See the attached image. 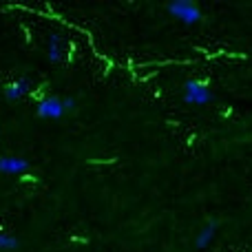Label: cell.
<instances>
[{"label":"cell","mask_w":252,"mask_h":252,"mask_svg":"<svg viewBox=\"0 0 252 252\" xmlns=\"http://www.w3.org/2000/svg\"><path fill=\"white\" fill-rule=\"evenodd\" d=\"M166 11L177 22H182V25H186V27L199 25V22L204 20V11L199 9V4L190 2V0H175V2H168L166 4Z\"/></svg>","instance_id":"6da1fadb"},{"label":"cell","mask_w":252,"mask_h":252,"mask_svg":"<svg viewBox=\"0 0 252 252\" xmlns=\"http://www.w3.org/2000/svg\"><path fill=\"white\" fill-rule=\"evenodd\" d=\"M184 91H182V97L186 104L190 106H206L215 100V93L213 89L208 87V82H201V80H186L184 82Z\"/></svg>","instance_id":"7a4b0ae2"},{"label":"cell","mask_w":252,"mask_h":252,"mask_svg":"<svg viewBox=\"0 0 252 252\" xmlns=\"http://www.w3.org/2000/svg\"><path fill=\"white\" fill-rule=\"evenodd\" d=\"M35 115H38L40 120H60L66 115L64 111V102H62L60 95H49L44 97V100L38 102V106H35Z\"/></svg>","instance_id":"3957f363"},{"label":"cell","mask_w":252,"mask_h":252,"mask_svg":"<svg viewBox=\"0 0 252 252\" xmlns=\"http://www.w3.org/2000/svg\"><path fill=\"white\" fill-rule=\"evenodd\" d=\"M31 91H33V80L27 78V75H20V78H16L13 82L2 87V95L7 102H20L22 97H27Z\"/></svg>","instance_id":"277c9868"},{"label":"cell","mask_w":252,"mask_h":252,"mask_svg":"<svg viewBox=\"0 0 252 252\" xmlns=\"http://www.w3.org/2000/svg\"><path fill=\"white\" fill-rule=\"evenodd\" d=\"M31 170V161L20 155H0V175H25Z\"/></svg>","instance_id":"5b68a950"},{"label":"cell","mask_w":252,"mask_h":252,"mask_svg":"<svg viewBox=\"0 0 252 252\" xmlns=\"http://www.w3.org/2000/svg\"><path fill=\"white\" fill-rule=\"evenodd\" d=\"M66 56V42L62 38V33L58 31H51L49 33V40H47V58L51 64H60Z\"/></svg>","instance_id":"8992f818"},{"label":"cell","mask_w":252,"mask_h":252,"mask_svg":"<svg viewBox=\"0 0 252 252\" xmlns=\"http://www.w3.org/2000/svg\"><path fill=\"white\" fill-rule=\"evenodd\" d=\"M217 230H219V219H210V221H206L204 226L199 228L197 237H195V248L197 250H206L215 241Z\"/></svg>","instance_id":"52a82bcc"},{"label":"cell","mask_w":252,"mask_h":252,"mask_svg":"<svg viewBox=\"0 0 252 252\" xmlns=\"http://www.w3.org/2000/svg\"><path fill=\"white\" fill-rule=\"evenodd\" d=\"M20 248V239L11 232L0 230V252H16Z\"/></svg>","instance_id":"ba28073f"}]
</instances>
